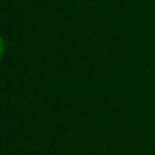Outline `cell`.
Segmentation results:
<instances>
[{
    "instance_id": "cell-1",
    "label": "cell",
    "mask_w": 155,
    "mask_h": 155,
    "mask_svg": "<svg viewBox=\"0 0 155 155\" xmlns=\"http://www.w3.org/2000/svg\"><path fill=\"white\" fill-rule=\"evenodd\" d=\"M2 54H4V40L0 38V58H2Z\"/></svg>"
}]
</instances>
